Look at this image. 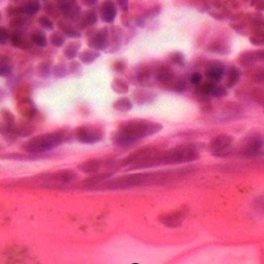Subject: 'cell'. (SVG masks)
I'll use <instances>...</instances> for the list:
<instances>
[{
  "label": "cell",
  "mask_w": 264,
  "mask_h": 264,
  "mask_svg": "<svg viewBox=\"0 0 264 264\" xmlns=\"http://www.w3.org/2000/svg\"><path fill=\"white\" fill-rule=\"evenodd\" d=\"M159 122L144 119H131L120 122L111 135V141L116 147H128L138 141L157 135L162 130Z\"/></svg>",
  "instance_id": "6da1fadb"
},
{
  "label": "cell",
  "mask_w": 264,
  "mask_h": 264,
  "mask_svg": "<svg viewBox=\"0 0 264 264\" xmlns=\"http://www.w3.org/2000/svg\"><path fill=\"white\" fill-rule=\"evenodd\" d=\"M200 158V152L193 144H181L167 151L159 149L151 153L134 165L132 169L154 168L169 164L193 162Z\"/></svg>",
  "instance_id": "7a4b0ae2"
},
{
  "label": "cell",
  "mask_w": 264,
  "mask_h": 264,
  "mask_svg": "<svg viewBox=\"0 0 264 264\" xmlns=\"http://www.w3.org/2000/svg\"><path fill=\"white\" fill-rule=\"evenodd\" d=\"M173 176L174 175L171 173L167 172L128 174L106 180L96 188L102 190H124L150 184H164L170 181Z\"/></svg>",
  "instance_id": "3957f363"
},
{
  "label": "cell",
  "mask_w": 264,
  "mask_h": 264,
  "mask_svg": "<svg viewBox=\"0 0 264 264\" xmlns=\"http://www.w3.org/2000/svg\"><path fill=\"white\" fill-rule=\"evenodd\" d=\"M74 138L73 131L63 128L57 131L42 134L27 140L21 146V150L29 154H46L54 151L64 143L71 141Z\"/></svg>",
  "instance_id": "277c9868"
},
{
  "label": "cell",
  "mask_w": 264,
  "mask_h": 264,
  "mask_svg": "<svg viewBox=\"0 0 264 264\" xmlns=\"http://www.w3.org/2000/svg\"><path fill=\"white\" fill-rule=\"evenodd\" d=\"M264 151V134L261 131H253L248 134L242 140L239 148V154L245 158H255L262 155Z\"/></svg>",
  "instance_id": "5b68a950"
},
{
  "label": "cell",
  "mask_w": 264,
  "mask_h": 264,
  "mask_svg": "<svg viewBox=\"0 0 264 264\" xmlns=\"http://www.w3.org/2000/svg\"><path fill=\"white\" fill-rule=\"evenodd\" d=\"M74 138L83 144H95L101 142L105 137L104 130L95 125H83L73 131Z\"/></svg>",
  "instance_id": "8992f818"
},
{
  "label": "cell",
  "mask_w": 264,
  "mask_h": 264,
  "mask_svg": "<svg viewBox=\"0 0 264 264\" xmlns=\"http://www.w3.org/2000/svg\"><path fill=\"white\" fill-rule=\"evenodd\" d=\"M87 46L95 51H106L109 46V28L106 26L100 29H89L86 32Z\"/></svg>",
  "instance_id": "52a82bcc"
},
{
  "label": "cell",
  "mask_w": 264,
  "mask_h": 264,
  "mask_svg": "<svg viewBox=\"0 0 264 264\" xmlns=\"http://www.w3.org/2000/svg\"><path fill=\"white\" fill-rule=\"evenodd\" d=\"M234 144V138L228 134H219L209 143V151L214 157H226L230 154Z\"/></svg>",
  "instance_id": "ba28073f"
},
{
  "label": "cell",
  "mask_w": 264,
  "mask_h": 264,
  "mask_svg": "<svg viewBox=\"0 0 264 264\" xmlns=\"http://www.w3.org/2000/svg\"><path fill=\"white\" fill-rule=\"evenodd\" d=\"M16 110L23 117L28 120L38 123L43 120V115L39 112L34 101L30 98H26L18 101L16 105Z\"/></svg>",
  "instance_id": "9c48e42d"
},
{
  "label": "cell",
  "mask_w": 264,
  "mask_h": 264,
  "mask_svg": "<svg viewBox=\"0 0 264 264\" xmlns=\"http://www.w3.org/2000/svg\"><path fill=\"white\" fill-rule=\"evenodd\" d=\"M1 134L8 141L17 139L15 135L16 119L13 112L7 108L1 109Z\"/></svg>",
  "instance_id": "30bf717a"
},
{
  "label": "cell",
  "mask_w": 264,
  "mask_h": 264,
  "mask_svg": "<svg viewBox=\"0 0 264 264\" xmlns=\"http://www.w3.org/2000/svg\"><path fill=\"white\" fill-rule=\"evenodd\" d=\"M78 174L73 169H62L52 174H43L40 177V180L46 183L69 184L76 181Z\"/></svg>",
  "instance_id": "8fae6325"
},
{
  "label": "cell",
  "mask_w": 264,
  "mask_h": 264,
  "mask_svg": "<svg viewBox=\"0 0 264 264\" xmlns=\"http://www.w3.org/2000/svg\"><path fill=\"white\" fill-rule=\"evenodd\" d=\"M188 210L187 208H180V209L164 213L158 217L160 223L168 228H177L184 223L187 218Z\"/></svg>",
  "instance_id": "7c38bea8"
},
{
  "label": "cell",
  "mask_w": 264,
  "mask_h": 264,
  "mask_svg": "<svg viewBox=\"0 0 264 264\" xmlns=\"http://www.w3.org/2000/svg\"><path fill=\"white\" fill-rule=\"evenodd\" d=\"M225 70V66L221 62L217 60H211L206 65L205 75L209 81L217 83L223 79Z\"/></svg>",
  "instance_id": "4fadbf2b"
},
{
  "label": "cell",
  "mask_w": 264,
  "mask_h": 264,
  "mask_svg": "<svg viewBox=\"0 0 264 264\" xmlns=\"http://www.w3.org/2000/svg\"><path fill=\"white\" fill-rule=\"evenodd\" d=\"M124 31L119 26L109 27V46L106 53H115L120 50L123 43Z\"/></svg>",
  "instance_id": "5bb4252c"
},
{
  "label": "cell",
  "mask_w": 264,
  "mask_h": 264,
  "mask_svg": "<svg viewBox=\"0 0 264 264\" xmlns=\"http://www.w3.org/2000/svg\"><path fill=\"white\" fill-rule=\"evenodd\" d=\"M118 10L115 2L110 0L104 1L100 8V17L102 21L112 24L117 16Z\"/></svg>",
  "instance_id": "9a60e30c"
},
{
  "label": "cell",
  "mask_w": 264,
  "mask_h": 264,
  "mask_svg": "<svg viewBox=\"0 0 264 264\" xmlns=\"http://www.w3.org/2000/svg\"><path fill=\"white\" fill-rule=\"evenodd\" d=\"M10 43L11 46L21 49V50H29L33 48V42L30 39V35L26 36L22 31H12L10 35Z\"/></svg>",
  "instance_id": "2e32d148"
},
{
  "label": "cell",
  "mask_w": 264,
  "mask_h": 264,
  "mask_svg": "<svg viewBox=\"0 0 264 264\" xmlns=\"http://www.w3.org/2000/svg\"><path fill=\"white\" fill-rule=\"evenodd\" d=\"M154 76L160 83L167 84L174 79V70L169 65L160 64L154 69Z\"/></svg>",
  "instance_id": "e0dca14e"
},
{
  "label": "cell",
  "mask_w": 264,
  "mask_h": 264,
  "mask_svg": "<svg viewBox=\"0 0 264 264\" xmlns=\"http://www.w3.org/2000/svg\"><path fill=\"white\" fill-rule=\"evenodd\" d=\"M157 96L155 92L147 89H135L132 93L133 101L138 105L152 104L156 100Z\"/></svg>",
  "instance_id": "ac0fdd59"
},
{
  "label": "cell",
  "mask_w": 264,
  "mask_h": 264,
  "mask_svg": "<svg viewBox=\"0 0 264 264\" xmlns=\"http://www.w3.org/2000/svg\"><path fill=\"white\" fill-rule=\"evenodd\" d=\"M51 157L49 154H29V153H12L2 155L3 159L17 160V161H36L45 159Z\"/></svg>",
  "instance_id": "d6986e66"
},
{
  "label": "cell",
  "mask_w": 264,
  "mask_h": 264,
  "mask_svg": "<svg viewBox=\"0 0 264 264\" xmlns=\"http://www.w3.org/2000/svg\"><path fill=\"white\" fill-rule=\"evenodd\" d=\"M57 26L59 30H60V31L67 37L78 39L82 37L80 30L76 26L73 25V22L69 21L67 18H63L57 21Z\"/></svg>",
  "instance_id": "ffe728a7"
},
{
  "label": "cell",
  "mask_w": 264,
  "mask_h": 264,
  "mask_svg": "<svg viewBox=\"0 0 264 264\" xmlns=\"http://www.w3.org/2000/svg\"><path fill=\"white\" fill-rule=\"evenodd\" d=\"M36 124V122L26 119L17 122L15 128V135L17 138H27L33 135L37 129Z\"/></svg>",
  "instance_id": "44dd1931"
},
{
  "label": "cell",
  "mask_w": 264,
  "mask_h": 264,
  "mask_svg": "<svg viewBox=\"0 0 264 264\" xmlns=\"http://www.w3.org/2000/svg\"><path fill=\"white\" fill-rule=\"evenodd\" d=\"M229 41L224 38H217L211 42L208 46V50L211 53L220 55H226L230 53Z\"/></svg>",
  "instance_id": "7402d4cb"
},
{
  "label": "cell",
  "mask_w": 264,
  "mask_h": 264,
  "mask_svg": "<svg viewBox=\"0 0 264 264\" xmlns=\"http://www.w3.org/2000/svg\"><path fill=\"white\" fill-rule=\"evenodd\" d=\"M98 22V13L95 10L89 9L83 14L79 22L76 23V27L79 30H86V29L89 30Z\"/></svg>",
  "instance_id": "603a6c76"
},
{
  "label": "cell",
  "mask_w": 264,
  "mask_h": 264,
  "mask_svg": "<svg viewBox=\"0 0 264 264\" xmlns=\"http://www.w3.org/2000/svg\"><path fill=\"white\" fill-rule=\"evenodd\" d=\"M103 165V161L98 158H92L82 161L78 165L77 168L81 172L88 174H96L99 172Z\"/></svg>",
  "instance_id": "cb8c5ba5"
},
{
  "label": "cell",
  "mask_w": 264,
  "mask_h": 264,
  "mask_svg": "<svg viewBox=\"0 0 264 264\" xmlns=\"http://www.w3.org/2000/svg\"><path fill=\"white\" fill-rule=\"evenodd\" d=\"M237 62L240 66L245 68H250L258 62L257 60L255 50H248L239 54Z\"/></svg>",
  "instance_id": "d4e9b609"
},
{
  "label": "cell",
  "mask_w": 264,
  "mask_h": 264,
  "mask_svg": "<svg viewBox=\"0 0 264 264\" xmlns=\"http://www.w3.org/2000/svg\"><path fill=\"white\" fill-rule=\"evenodd\" d=\"M82 47V43L79 40L69 42L63 49V54L68 60H73L79 56V52Z\"/></svg>",
  "instance_id": "484cf974"
},
{
  "label": "cell",
  "mask_w": 264,
  "mask_h": 264,
  "mask_svg": "<svg viewBox=\"0 0 264 264\" xmlns=\"http://www.w3.org/2000/svg\"><path fill=\"white\" fill-rule=\"evenodd\" d=\"M154 76V69L150 66H139L135 70V79L138 83H146Z\"/></svg>",
  "instance_id": "4316f807"
},
{
  "label": "cell",
  "mask_w": 264,
  "mask_h": 264,
  "mask_svg": "<svg viewBox=\"0 0 264 264\" xmlns=\"http://www.w3.org/2000/svg\"><path fill=\"white\" fill-rule=\"evenodd\" d=\"M102 54L100 52L95 51L93 49H85L83 51L81 52L79 54V61L83 64H91L95 62L97 59L101 57Z\"/></svg>",
  "instance_id": "83f0119b"
},
{
  "label": "cell",
  "mask_w": 264,
  "mask_h": 264,
  "mask_svg": "<svg viewBox=\"0 0 264 264\" xmlns=\"http://www.w3.org/2000/svg\"><path fill=\"white\" fill-rule=\"evenodd\" d=\"M30 37L32 42L40 48H46L48 45V38L46 33L41 29L36 28L30 32Z\"/></svg>",
  "instance_id": "f1b7e54d"
},
{
  "label": "cell",
  "mask_w": 264,
  "mask_h": 264,
  "mask_svg": "<svg viewBox=\"0 0 264 264\" xmlns=\"http://www.w3.org/2000/svg\"><path fill=\"white\" fill-rule=\"evenodd\" d=\"M13 72V63L11 59L5 54L0 57V76L4 78L11 77Z\"/></svg>",
  "instance_id": "f546056e"
},
{
  "label": "cell",
  "mask_w": 264,
  "mask_h": 264,
  "mask_svg": "<svg viewBox=\"0 0 264 264\" xmlns=\"http://www.w3.org/2000/svg\"><path fill=\"white\" fill-rule=\"evenodd\" d=\"M53 63L50 60L40 62L36 67L37 76L41 79H49L53 75Z\"/></svg>",
  "instance_id": "4dcf8cb0"
},
{
  "label": "cell",
  "mask_w": 264,
  "mask_h": 264,
  "mask_svg": "<svg viewBox=\"0 0 264 264\" xmlns=\"http://www.w3.org/2000/svg\"><path fill=\"white\" fill-rule=\"evenodd\" d=\"M23 14L26 15H34L41 9V2L38 0H30L21 2Z\"/></svg>",
  "instance_id": "1f68e13d"
},
{
  "label": "cell",
  "mask_w": 264,
  "mask_h": 264,
  "mask_svg": "<svg viewBox=\"0 0 264 264\" xmlns=\"http://www.w3.org/2000/svg\"><path fill=\"white\" fill-rule=\"evenodd\" d=\"M241 77V72L238 67L233 66L228 70L227 77H226V82H225V86L226 89H232L234 87Z\"/></svg>",
  "instance_id": "d6a6232c"
},
{
  "label": "cell",
  "mask_w": 264,
  "mask_h": 264,
  "mask_svg": "<svg viewBox=\"0 0 264 264\" xmlns=\"http://www.w3.org/2000/svg\"><path fill=\"white\" fill-rule=\"evenodd\" d=\"M111 89L115 93L125 95L129 91V85L125 79L121 78H114L111 82Z\"/></svg>",
  "instance_id": "836d02e7"
},
{
  "label": "cell",
  "mask_w": 264,
  "mask_h": 264,
  "mask_svg": "<svg viewBox=\"0 0 264 264\" xmlns=\"http://www.w3.org/2000/svg\"><path fill=\"white\" fill-rule=\"evenodd\" d=\"M112 108L116 111L121 112H126L131 110L133 108V104L129 98L126 97L118 98L112 104Z\"/></svg>",
  "instance_id": "e575fe53"
},
{
  "label": "cell",
  "mask_w": 264,
  "mask_h": 264,
  "mask_svg": "<svg viewBox=\"0 0 264 264\" xmlns=\"http://www.w3.org/2000/svg\"><path fill=\"white\" fill-rule=\"evenodd\" d=\"M43 10L45 13L47 14L48 17H51L53 18H59L60 16V12L56 5L55 2L53 1H43Z\"/></svg>",
  "instance_id": "d590c367"
},
{
  "label": "cell",
  "mask_w": 264,
  "mask_h": 264,
  "mask_svg": "<svg viewBox=\"0 0 264 264\" xmlns=\"http://www.w3.org/2000/svg\"><path fill=\"white\" fill-rule=\"evenodd\" d=\"M60 14L63 16H67V14L73 9V7L78 3L74 0H57L54 1Z\"/></svg>",
  "instance_id": "8d00e7d4"
},
{
  "label": "cell",
  "mask_w": 264,
  "mask_h": 264,
  "mask_svg": "<svg viewBox=\"0 0 264 264\" xmlns=\"http://www.w3.org/2000/svg\"><path fill=\"white\" fill-rule=\"evenodd\" d=\"M69 73L70 72H69L68 65L63 62H60V63L53 65V76L54 77L57 79H62L68 76Z\"/></svg>",
  "instance_id": "74e56055"
},
{
  "label": "cell",
  "mask_w": 264,
  "mask_h": 264,
  "mask_svg": "<svg viewBox=\"0 0 264 264\" xmlns=\"http://www.w3.org/2000/svg\"><path fill=\"white\" fill-rule=\"evenodd\" d=\"M215 83L208 80L203 82L202 84L196 87V93L197 96L209 97L211 96L213 88L215 86Z\"/></svg>",
  "instance_id": "f35d334b"
},
{
  "label": "cell",
  "mask_w": 264,
  "mask_h": 264,
  "mask_svg": "<svg viewBox=\"0 0 264 264\" xmlns=\"http://www.w3.org/2000/svg\"><path fill=\"white\" fill-rule=\"evenodd\" d=\"M66 36L60 30L53 32L49 37V42L56 48H61L66 43Z\"/></svg>",
  "instance_id": "ab89813d"
},
{
  "label": "cell",
  "mask_w": 264,
  "mask_h": 264,
  "mask_svg": "<svg viewBox=\"0 0 264 264\" xmlns=\"http://www.w3.org/2000/svg\"><path fill=\"white\" fill-rule=\"evenodd\" d=\"M168 60L171 64L176 65L177 67H184L186 65V57L181 52H173L168 56Z\"/></svg>",
  "instance_id": "60d3db41"
},
{
  "label": "cell",
  "mask_w": 264,
  "mask_h": 264,
  "mask_svg": "<svg viewBox=\"0 0 264 264\" xmlns=\"http://www.w3.org/2000/svg\"><path fill=\"white\" fill-rule=\"evenodd\" d=\"M27 23L26 17L23 15L17 16L11 18L9 21V27L12 29L13 31H21L22 28L25 27Z\"/></svg>",
  "instance_id": "b9f144b4"
},
{
  "label": "cell",
  "mask_w": 264,
  "mask_h": 264,
  "mask_svg": "<svg viewBox=\"0 0 264 264\" xmlns=\"http://www.w3.org/2000/svg\"><path fill=\"white\" fill-rule=\"evenodd\" d=\"M22 2H14V4H10L6 7V14L8 18H13L17 16L23 15Z\"/></svg>",
  "instance_id": "7bdbcfd3"
},
{
  "label": "cell",
  "mask_w": 264,
  "mask_h": 264,
  "mask_svg": "<svg viewBox=\"0 0 264 264\" xmlns=\"http://www.w3.org/2000/svg\"><path fill=\"white\" fill-rule=\"evenodd\" d=\"M161 8L160 5H154V6L146 10L141 15L147 21L148 20L154 19V18H157V16L161 12Z\"/></svg>",
  "instance_id": "ee69618b"
},
{
  "label": "cell",
  "mask_w": 264,
  "mask_h": 264,
  "mask_svg": "<svg viewBox=\"0 0 264 264\" xmlns=\"http://www.w3.org/2000/svg\"><path fill=\"white\" fill-rule=\"evenodd\" d=\"M38 24L46 30H53L54 29V24L53 21L47 15L40 16L37 20Z\"/></svg>",
  "instance_id": "f6af8a7d"
},
{
  "label": "cell",
  "mask_w": 264,
  "mask_h": 264,
  "mask_svg": "<svg viewBox=\"0 0 264 264\" xmlns=\"http://www.w3.org/2000/svg\"><path fill=\"white\" fill-rule=\"evenodd\" d=\"M249 41L253 46L257 47L264 46V32H258L249 37Z\"/></svg>",
  "instance_id": "bcb514c9"
},
{
  "label": "cell",
  "mask_w": 264,
  "mask_h": 264,
  "mask_svg": "<svg viewBox=\"0 0 264 264\" xmlns=\"http://www.w3.org/2000/svg\"><path fill=\"white\" fill-rule=\"evenodd\" d=\"M68 69L70 74L75 75V76H80L82 74V64L78 60H71L68 63Z\"/></svg>",
  "instance_id": "7dc6e473"
},
{
  "label": "cell",
  "mask_w": 264,
  "mask_h": 264,
  "mask_svg": "<svg viewBox=\"0 0 264 264\" xmlns=\"http://www.w3.org/2000/svg\"><path fill=\"white\" fill-rule=\"evenodd\" d=\"M252 207L257 213L264 214V196L257 197L253 201Z\"/></svg>",
  "instance_id": "c3c4849f"
},
{
  "label": "cell",
  "mask_w": 264,
  "mask_h": 264,
  "mask_svg": "<svg viewBox=\"0 0 264 264\" xmlns=\"http://www.w3.org/2000/svg\"><path fill=\"white\" fill-rule=\"evenodd\" d=\"M252 80L258 84H264V67H258L252 73Z\"/></svg>",
  "instance_id": "681fc988"
},
{
  "label": "cell",
  "mask_w": 264,
  "mask_h": 264,
  "mask_svg": "<svg viewBox=\"0 0 264 264\" xmlns=\"http://www.w3.org/2000/svg\"><path fill=\"white\" fill-rule=\"evenodd\" d=\"M128 67V63L125 60H116L112 63V70L113 71L116 72V73H122V72L125 71Z\"/></svg>",
  "instance_id": "f907efd6"
},
{
  "label": "cell",
  "mask_w": 264,
  "mask_h": 264,
  "mask_svg": "<svg viewBox=\"0 0 264 264\" xmlns=\"http://www.w3.org/2000/svg\"><path fill=\"white\" fill-rule=\"evenodd\" d=\"M186 89H187L186 81L181 78L175 80L174 84L172 85V90L177 93H182V92H185Z\"/></svg>",
  "instance_id": "816d5d0a"
},
{
  "label": "cell",
  "mask_w": 264,
  "mask_h": 264,
  "mask_svg": "<svg viewBox=\"0 0 264 264\" xmlns=\"http://www.w3.org/2000/svg\"><path fill=\"white\" fill-rule=\"evenodd\" d=\"M227 95L226 89L222 86H215L212 91L211 96V98H221Z\"/></svg>",
  "instance_id": "f5cc1de1"
},
{
  "label": "cell",
  "mask_w": 264,
  "mask_h": 264,
  "mask_svg": "<svg viewBox=\"0 0 264 264\" xmlns=\"http://www.w3.org/2000/svg\"><path fill=\"white\" fill-rule=\"evenodd\" d=\"M30 91V89L29 86H23L22 87L20 88V89L16 91V99H18V101L24 99V98H30V96H29Z\"/></svg>",
  "instance_id": "db71d44e"
},
{
  "label": "cell",
  "mask_w": 264,
  "mask_h": 264,
  "mask_svg": "<svg viewBox=\"0 0 264 264\" xmlns=\"http://www.w3.org/2000/svg\"><path fill=\"white\" fill-rule=\"evenodd\" d=\"M11 33L5 27H0V44L5 45L9 41Z\"/></svg>",
  "instance_id": "11a10c76"
},
{
  "label": "cell",
  "mask_w": 264,
  "mask_h": 264,
  "mask_svg": "<svg viewBox=\"0 0 264 264\" xmlns=\"http://www.w3.org/2000/svg\"><path fill=\"white\" fill-rule=\"evenodd\" d=\"M202 81H203V76L201 73H198V72L192 73L191 76H190V82H191V84L196 87L202 84Z\"/></svg>",
  "instance_id": "9f6ffc18"
},
{
  "label": "cell",
  "mask_w": 264,
  "mask_h": 264,
  "mask_svg": "<svg viewBox=\"0 0 264 264\" xmlns=\"http://www.w3.org/2000/svg\"><path fill=\"white\" fill-rule=\"evenodd\" d=\"M251 6L255 8V10L260 12V11H264V0H255L250 2Z\"/></svg>",
  "instance_id": "6f0895ef"
},
{
  "label": "cell",
  "mask_w": 264,
  "mask_h": 264,
  "mask_svg": "<svg viewBox=\"0 0 264 264\" xmlns=\"http://www.w3.org/2000/svg\"><path fill=\"white\" fill-rule=\"evenodd\" d=\"M115 3L117 4L118 6L120 8L123 13H128V8H129V2L127 0H119L116 1Z\"/></svg>",
  "instance_id": "680465c9"
},
{
  "label": "cell",
  "mask_w": 264,
  "mask_h": 264,
  "mask_svg": "<svg viewBox=\"0 0 264 264\" xmlns=\"http://www.w3.org/2000/svg\"><path fill=\"white\" fill-rule=\"evenodd\" d=\"M255 54H256L258 62L264 63V49H257L255 50Z\"/></svg>",
  "instance_id": "91938a15"
},
{
  "label": "cell",
  "mask_w": 264,
  "mask_h": 264,
  "mask_svg": "<svg viewBox=\"0 0 264 264\" xmlns=\"http://www.w3.org/2000/svg\"><path fill=\"white\" fill-rule=\"evenodd\" d=\"M81 2H82L83 5H86V6L92 7L95 6L97 4H98L99 1H98V0H83V1H82Z\"/></svg>",
  "instance_id": "94428289"
},
{
  "label": "cell",
  "mask_w": 264,
  "mask_h": 264,
  "mask_svg": "<svg viewBox=\"0 0 264 264\" xmlns=\"http://www.w3.org/2000/svg\"><path fill=\"white\" fill-rule=\"evenodd\" d=\"M121 21L122 24L125 27H128L129 24V18H128V13L122 12V15H121Z\"/></svg>",
  "instance_id": "6125c7cd"
},
{
  "label": "cell",
  "mask_w": 264,
  "mask_h": 264,
  "mask_svg": "<svg viewBox=\"0 0 264 264\" xmlns=\"http://www.w3.org/2000/svg\"><path fill=\"white\" fill-rule=\"evenodd\" d=\"M260 105L263 106L264 112V89H261V101H260Z\"/></svg>",
  "instance_id": "be15d7a7"
}]
</instances>
